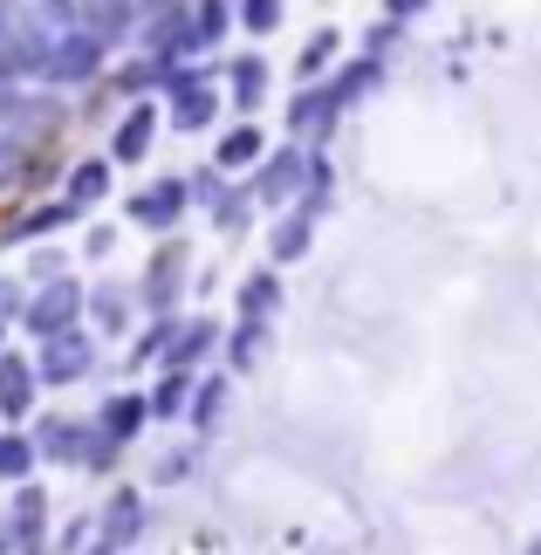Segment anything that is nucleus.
<instances>
[{
	"label": "nucleus",
	"mask_w": 541,
	"mask_h": 555,
	"mask_svg": "<svg viewBox=\"0 0 541 555\" xmlns=\"http://www.w3.org/2000/svg\"><path fill=\"white\" fill-rule=\"evenodd\" d=\"M165 124L171 131H185V138H199V131H220V117H227V90H220V62H171L165 69Z\"/></svg>",
	"instance_id": "nucleus-1"
},
{
	"label": "nucleus",
	"mask_w": 541,
	"mask_h": 555,
	"mask_svg": "<svg viewBox=\"0 0 541 555\" xmlns=\"http://www.w3.org/2000/svg\"><path fill=\"white\" fill-rule=\"evenodd\" d=\"M35 371H41L49 391H76V384H90L103 371V336L90 323H76L62 336H41V344H35Z\"/></svg>",
	"instance_id": "nucleus-2"
},
{
	"label": "nucleus",
	"mask_w": 541,
	"mask_h": 555,
	"mask_svg": "<svg viewBox=\"0 0 541 555\" xmlns=\"http://www.w3.org/2000/svg\"><path fill=\"white\" fill-rule=\"evenodd\" d=\"M82 315H90V282H76V274H55V282H35L28 288V309H21V336H62V330H76Z\"/></svg>",
	"instance_id": "nucleus-3"
},
{
	"label": "nucleus",
	"mask_w": 541,
	"mask_h": 555,
	"mask_svg": "<svg viewBox=\"0 0 541 555\" xmlns=\"http://www.w3.org/2000/svg\"><path fill=\"white\" fill-rule=\"evenodd\" d=\"M185 288H192V247L179 233H165V241H151V261L138 274V309L144 315H179Z\"/></svg>",
	"instance_id": "nucleus-4"
},
{
	"label": "nucleus",
	"mask_w": 541,
	"mask_h": 555,
	"mask_svg": "<svg viewBox=\"0 0 541 555\" xmlns=\"http://www.w3.org/2000/svg\"><path fill=\"white\" fill-rule=\"evenodd\" d=\"M192 212V185L185 172H165V179H144L124 192V220H131L138 233H151V241H165V233H179Z\"/></svg>",
	"instance_id": "nucleus-5"
},
{
	"label": "nucleus",
	"mask_w": 541,
	"mask_h": 555,
	"mask_svg": "<svg viewBox=\"0 0 541 555\" xmlns=\"http://www.w3.org/2000/svg\"><path fill=\"white\" fill-rule=\"evenodd\" d=\"M247 185H254V199H261L268 220H274V212H288L301 199V185H309V144H301V138L268 144V158L247 172Z\"/></svg>",
	"instance_id": "nucleus-6"
},
{
	"label": "nucleus",
	"mask_w": 541,
	"mask_h": 555,
	"mask_svg": "<svg viewBox=\"0 0 541 555\" xmlns=\"http://www.w3.org/2000/svg\"><path fill=\"white\" fill-rule=\"evenodd\" d=\"M343 117H350V96L336 90V76H322V82H295L288 111H281L288 138H301V144H330Z\"/></svg>",
	"instance_id": "nucleus-7"
},
{
	"label": "nucleus",
	"mask_w": 541,
	"mask_h": 555,
	"mask_svg": "<svg viewBox=\"0 0 541 555\" xmlns=\"http://www.w3.org/2000/svg\"><path fill=\"white\" fill-rule=\"evenodd\" d=\"M103 62H111V41L90 35L82 21H69V35L49 49V62H41V82H55V90H82V82L103 76Z\"/></svg>",
	"instance_id": "nucleus-8"
},
{
	"label": "nucleus",
	"mask_w": 541,
	"mask_h": 555,
	"mask_svg": "<svg viewBox=\"0 0 541 555\" xmlns=\"http://www.w3.org/2000/svg\"><path fill=\"white\" fill-rule=\"evenodd\" d=\"M49 521H55V501L41 480H21L8 487V515H0V535H8L14 555H41L49 548Z\"/></svg>",
	"instance_id": "nucleus-9"
},
{
	"label": "nucleus",
	"mask_w": 541,
	"mask_h": 555,
	"mask_svg": "<svg viewBox=\"0 0 541 555\" xmlns=\"http://www.w3.org/2000/svg\"><path fill=\"white\" fill-rule=\"evenodd\" d=\"M138 49H144V55H158V62H185V55H199V41H192V0H144Z\"/></svg>",
	"instance_id": "nucleus-10"
},
{
	"label": "nucleus",
	"mask_w": 541,
	"mask_h": 555,
	"mask_svg": "<svg viewBox=\"0 0 541 555\" xmlns=\"http://www.w3.org/2000/svg\"><path fill=\"white\" fill-rule=\"evenodd\" d=\"M158 131H165V103L158 96H138V103H124L117 111V124H111V165H124V172H131V165H144L151 152H158Z\"/></svg>",
	"instance_id": "nucleus-11"
},
{
	"label": "nucleus",
	"mask_w": 541,
	"mask_h": 555,
	"mask_svg": "<svg viewBox=\"0 0 541 555\" xmlns=\"http://www.w3.org/2000/svg\"><path fill=\"white\" fill-rule=\"evenodd\" d=\"M28 433L41 446V466H76V474H82L90 439H96V412H49V418H35Z\"/></svg>",
	"instance_id": "nucleus-12"
},
{
	"label": "nucleus",
	"mask_w": 541,
	"mask_h": 555,
	"mask_svg": "<svg viewBox=\"0 0 541 555\" xmlns=\"http://www.w3.org/2000/svg\"><path fill=\"white\" fill-rule=\"evenodd\" d=\"M138 282H117V274H103V282H90V323L103 344H124V336H138Z\"/></svg>",
	"instance_id": "nucleus-13"
},
{
	"label": "nucleus",
	"mask_w": 541,
	"mask_h": 555,
	"mask_svg": "<svg viewBox=\"0 0 541 555\" xmlns=\"http://www.w3.org/2000/svg\"><path fill=\"white\" fill-rule=\"evenodd\" d=\"M41 371H35V350H0V425H28L35 404H41Z\"/></svg>",
	"instance_id": "nucleus-14"
},
{
	"label": "nucleus",
	"mask_w": 541,
	"mask_h": 555,
	"mask_svg": "<svg viewBox=\"0 0 541 555\" xmlns=\"http://www.w3.org/2000/svg\"><path fill=\"white\" fill-rule=\"evenodd\" d=\"M144 528H151V501H144V487L117 480V487H111V501L96 507V542H111V548H138V542H144Z\"/></svg>",
	"instance_id": "nucleus-15"
},
{
	"label": "nucleus",
	"mask_w": 541,
	"mask_h": 555,
	"mask_svg": "<svg viewBox=\"0 0 541 555\" xmlns=\"http://www.w3.org/2000/svg\"><path fill=\"white\" fill-rule=\"evenodd\" d=\"M220 90H227V103H233L241 117H254V111L274 96V62H268L261 49L227 55V62H220Z\"/></svg>",
	"instance_id": "nucleus-16"
},
{
	"label": "nucleus",
	"mask_w": 541,
	"mask_h": 555,
	"mask_svg": "<svg viewBox=\"0 0 541 555\" xmlns=\"http://www.w3.org/2000/svg\"><path fill=\"white\" fill-rule=\"evenodd\" d=\"M281 274L288 268H247L241 282H233V323H281V309H288V288H281Z\"/></svg>",
	"instance_id": "nucleus-17"
},
{
	"label": "nucleus",
	"mask_w": 541,
	"mask_h": 555,
	"mask_svg": "<svg viewBox=\"0 0 541 555\" xmlns=\"http://www.w3.org/2000/svg\"><path fill=\"white\" fill-rule=\"evenodd\" d=\"M261 158H268V131H261L254 117H241V124H220V138H212V165H220V172L247 179Z\"/></svg>",
	"instance_id": "nucleus-18"
},
{
	"label": "nucleus",
	"mask_w": 541,
	"mask_h": 555,
	"mask_svg": "<svg viewBox=\"0 0 541 555\" xmlns=\"http://www.w3.org/2000/svg\"><path fill=\"white\" fill-rule=\"evenodd\" d=\"M76 220H82V212H76V206L62 199V192H55V199L28 206V212H21V220H8V233H0V247H41V241H49V233L76 227Z\"/></svg>",
	"instance_id": "nucleus-19"
},
{
	"label": "nucleus",
	"mask_w": 541,
	"mask_h": 555,
	"mask_svg": "<svg viewBox=\"0 0 541 555\" xmlns=\"http://www.w3.org/2000/svg\"><path fill=\"white\" fill-rule=\"evenodd\" d=\"M261 241H268V261H274V268H301V261L315 254V220L288 206V212H274V220H268Z\"/></svg>",
	"instance_id": "nucleus-20"
},
{
	"label": "nucleus",
	"mask_w": 541,
	"mask_h": 555,
	"mask_svg": "<svg viewBox=\"0 0 541 555\" xmlns=\"http://www.w3.org/2000/svg\"><path fill=\"white\" fill-rule=\"evenodd\" d=\"M227 404H233V371H206L199 384H192V404H185V433H192V439L220 433Z\"/></svg>",
	"instance_id": "nucleus-21"
},
{
	"label": "nucleus",
	"mask_w": 541,
	"mask_h": 555,
	"mask_svg": "<svg viewBox=\"0 0 541 555\" xmlns=\"http://www.w3.org/2000/svg\"><path fill=\"white\" fill-rule=\"evenodd\" d=\"M192 384H199V371H179V364H158V377L144 384L151 398V425H185V404H192Z\"/></svg>",
	"instance_id": "nucleus-22"
},
{
	"label": "nucleus",
	"mask_w": 541,
	"mask_h": 555,
	"mask_svg": "<svg viewBox=\"0 0 541 555\" xmlns=\"http://www.w3.org/2000/svg\"><path fill=\"white\" fill-rule=\"evenodd\" d=\"M254 220H261V199H254V185H247V179H233V185L220 192V206L206 212V227L220 233L227 247H233V241H247V233H254Z\"/></svg>",
	"instance_id": "nucleus-23"
},
{
	"label": "nucleus",
	"mask_w": 541,
	"mask_h": 555,
	"mask_svg": "<svg viewBox=\"0 0 541 555\" xmlns=\"http://www.w3.org/2000/svg\"><path fill=\"white\" fill-rule=\"evenodd\" d=\"M96 425H103V433H111V439L138 446V433L151 425V398L138 391V384H124V391H111V398L96 404Z\"/></svg>",
	"instance_id": "nucleus-24"
},
{
	"label": "nucleus",
	"mask_w": 541,
	"mask_h": 555,
	"mask_svg": "<svg viewBox=\"0 0 541 555\" xmlns=\"http://www.w3.org/2000/svg\"><path fill=\"white\" fill-rule=\"evenodd\" d=\"M343 49H350V41H343V28L336 21H322V28L301 41V55H295V82H322V76H336V62H343Z\"/></svg>",
	"instance_id": "nucleus-25"
},
{
	"label": "nucleus",
	"mask_w": 541,
	"mask_h": 555,
	"mask_svg": "<svg viewBox=\"0 0 541 555\" xmlns=\"http://www.w3.org/2000/svg\"><path fill=\"white\" fill-rule=\"evenodd\" d=\"M117 192V165L111 158H76L69 165V185H62V199H69L76 212H90V206H103Z\"/></svg>",
	"instance_id": "nucleus-26"
},
{
	"label": "nucleus",
	"mask_w": 541,
	"mask_h": 555,
	"mask_svg": "<svg viewBox=\"0 0 541 555\" xmlns=\"http://www.w3.org/2000/svg\"><path fill=\"white\" fill-rule=\"evenodd\" d=\"M227 344V323H212V315H185V330H179V344H171L165 364H179V371H199L206 357H220Z\"/></svg>",
	"instance_id": "nucleus-27"
},
{
	"label": "nucleus",
	"mask_w": 541,
	"mask_h": 555,
	"mask_svg": "<svg viewBox=\"0 0 541 555\" xmlns=\"http://www.w3.org/2000/svg\"><path fill=\"white\" fill-rule=\"evenodd\" d=\"M41 474V446L28 425H0V487H21Z\"/></svg>",
	"instance_id": "nucleus-28"
},
{
	"label": "nucleus",
	"mask_w": 541,
	"mask_h": 555,
	"mask_svg": "<svg viewBox=\"0 0 541 555\" xmlns=\"http://www.w3.org/2000/svg\"><path fill=\"white\" fill-rule=\"evenodd\" d=\"M268 336H274V323H233V330H227V344H220V371H233V377L261 371Z\"/></svg>",
	"instance_id": "nucleus-29"
},
{
	"label": "nucleus",
	"mask_w": 541,
	"mask_h": 555,
	"mask_svg": "<svg viewBox=\"0 0 541 555\" xmlns=\"http://www.w3.org/2000/svg\"><path fill=\"white\" fill-rule=\"evenodd\" d=\"M179 330H185V315H144L138 344H131V371H158L171 357V344H179Z\"/></svg>",
	"instance_id": "nucleus-30"
},
{
	"label": "nucleus",
	"mask_w": 541,
	"mask_h": 555,
	"mask_svg": "<svg viewBox=\"0 0 541 555\" xmlns=\"http://www.w3.org/2000/svg\"><path fill=\"white\" fill-rule=\"evenodd\" d=\"M165 69H171V62H158V55H131V62H117V69H111V90L124 96V103H138V96H158L165 90Z\"/></svg>",
	"instance_id": "nucleus-31"
},
{
	"label": "nucleus",
	"mask_w": 541,
	"mask_h": 555,
	"mask_svg": "<svg viewBox=\"0 0 541 555\" xmlns=\"http://www.w3.org/2000/svg\"><path fill=\"white\" fill-rule=\"evenodd\" d=\"M330 206H336V158L322 152V144H309V185H301L295 212H309V220H322Z\"/></svg>",
	"instance_id": "nucleus-32"
},
{
	"label": "nucleus",
	"mask_w": 541,
	"mask_h": 555,
	"mask_svg": "<svg viewBox=\"0 0 541 555\" xmlns=\"http://www.w3.org/2000/svg\"><path fill=\"white\" fill-rule=\"evenodd\" d=\"M227 28H241V8H233V0H192V41H199V55L220 49Z\"/></svg>",
	"instance_id": "nucleus-33"
},
{
	"label": "nucleus",
	"mask_w": 541,
	"mask_h": 555,
	"mask_svg": "<svg viewBox=\"0 0 541 555\" xmlns=\"http://www.w3.org/2000/svg\"><path fill=\"white\" fill-rule=\"evenodd\" d=\"M384 69H391L384 55H363V49H357V55H343V62H336V90L350 96V103H363V96H371L377 82H384Z\"/></svg>",
	"instance_id": "nucleus-34"
},
{
	"label": "nucleus",
	"mask_w": 541,
	"mask_h": 555,
	"mask_svg": "<svg viewBox=\"0 0 541 555\" xmlns=\"http://www.w3.org/2000/svg\"><path fill=\"white\" fill-rule=\"evenodd\" d=\"M192 466H199V446H165L151 460V487H179V480H192Z\"/></svg>",
	"instance_id": "nucleus-35"
},
{
	"label": "nucleus",
	"mask_w": 541,
	"mask_h": 555,
	"mask_svg": "<svg viewBox=\"0 0 541 555\" xmlns=\"http://www.w3.org/2000/svg\"><path fill=\"white\" fill-rule=\"evenodd\" d=\"M233 8H241V28H247L254 41H268L281 21H288V0H233Z\"/></svg>",
	"instance_id": "nucleus-36"
},
{
	"label": "nucleus",
	"mask_w": 541,
	"mask_h": 555,
	"mask_svg": "<svg viewBox=\"0 0 541 555\" xmlns=\"http://www.w3.org/2000/svg\"><path fill=\"white\" fill-rule=\"evenodd\" d=\"M124 453H131V446H124V439H111V433L96 425V439H90V460H82V474H90V480H117Z\"/></svg>",
	"instance_id": "nucleus-37"
},
{
	"label": "nucleus",
	"mask_w": 541,
	"mask_h": 555,
	"mask_svg": "<svg viewBox=\"0 0 541 555\" xmlns=\"http://www.w3.org/2000/svg\"><path fill=\"white\" fill-rule=\"evenodd\" d=\"M185 185H192V206H199V212H212V206H220V192L233 185V172H220V165H192V172H185Z\"/></svg>",
	"instance_id": "nucleus-38"
},
{
	"label": "nucleus",
	"mask_w": 541,
	"mask_h": 555,
	"mask_svg": "<svg viewBox=\"0 0 541 555\" xmlns=\"http://www.w3.org/2000/svg\"><path fill=\"white\" fill-rule=\"evenodd\" d=\"M55 274H69V254H62V247H49V241H41V247H28V282H55Z\"/></svg>",
	"instance_id": "nucleus-39"
},
{
	"label": "nucleus",
	"mask_w": 541,
	"mask_h": 555,
	"mask_svg": "<svg viewBox=\"0 0 541 555\" xmlns=\"http://www.w3.org/2000/svg\"><path fill=\"white\" fill-rule=\"evenodd\" d=\"M111 254H117V227L111 220L82 227V261H111Z\"/></svg>",
	"instance_id": "nucleus-40"
},
{
	"label": "nucleus",
	"mask_w": 541,
	"mask_h": 555,
	"mask_svg": "<svg viewBox=\"0 0 541 555\" xmlns=\"http://www.w3.org/2000/svg\"><path fill=\"white\" fill-rule=\"evenodd\" d=\"M391 49H398V21H384V14H377L371 28H363V55H391Z\"/></svg>",
	"instance_id": "nucleus-41"
},
{
	"label": "nucleus",
	"mask_w": 541,
	"mask_h": 555,
	"mask_svg": "<svg viewBox=\"0 0 541 555\" xmlns=\"http://www.w3.org/2000/svg\"><path fill=\"white\" fill-rule=\"evenodd\" d=\"M21 309H28V282L0 274V315H8V323H21Z\"/></svg>",
	"instance_id": "nucleus-42"
},
{
	"label": "nucleus",
	"mask_w": 541,
	"mask_h": 555,
	"mask_svg": "<svg viewBox=\"0 0 541 555\" xmlns=\"http://www.w3.org/2000/svg\"><path fill=\"white\" fill-rule=\"evenodd\" d=\"M90 542H96V515H82V521H69V528H62V555H82Z\"/></svg>",
	"instance_id": "nucleus-43"
},
{
	"label": "nucleus",
	"mask_w": 541,
	"mask_h": 555,
	"mask_svg": "<svg viewBox=\"0 0 541 555\" xmlns=\"http://www.w3.org/2000/svg\"><path fill=\"white\" fill-rule=\"evenodd\" d=\"M425 14H431V0H384V21H398V28H411Z\"/></svg>",
	"instance_id": "nucleus-44"
},
{
	"label": "nucleus",
	"mask_w": 541,
	"mask_h": 555,
	"mask_svg": "<svg viewBox=\"0 0 541 555\" xmlns=\"http://www.w3.org/2000/svg\"><path fill=\"white\" fill-rule=\"evenodd\" d=\"M82 555H124V548H111V542H90V548H82Z\"/></svg>",
	"instance_id": "nucleus-45"
},
{
	"label": "nucleus",
	"mask_w": 541,
	"mask_h": 555,
	"mask_svg": "<svg viewBox=\"0 0 541 555\" xmlns=\"http://www.w3.org/2000/svg\"><path fill=\"white\" fill-rule=\"evenodd\" d=\"M0 350H8V315H0Z\"/></svg>",
	"instance_id": "nucleus-46"
},
{
	"label": "nucleus",
	"mask_w": 541,
	"mask_h": 555,
	"mask_svg": "<svg viewBox=\"0 0 541 555\" xmlns=\"http://www.w3.org/2000/svg\"><path fill=\"white\" fill-rule=\"evenodd\" d=\"M0 555H14V548H8V535H0Z\"/></svg>",
	"instance_id": "nucleus-47"
},
{
	"label": "nucleus",
	"mask_w": 541,
	"mask_h": 555,
	"mask_svg": "<svg viewBox=\"0 0 541 555\" xmlns=\"http://www.w3.org/2000/svg\"><path fill=\"white\" fill-rule=\"evenodd\" d=\"M0 111H8V96H0Z\"/></svg>",
	"instance_id": "nucleus-48"
},
{
	"label": "nucleus",
	"mask_w": 541,
	"mask_h": 555,
	"mask_svg": "<svg viewBox=\"0 0 541 555\" xmlns=\"http://www.w3.org/2000/svg\"><path fill=\"white\" fill-rule=\"evenodd\" d=\"M62 8H76V0H62Z\"/></svg>",
	"instance_id": "nucleus-49"
}]
</instances>
